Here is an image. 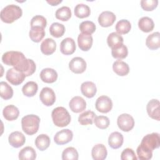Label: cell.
I'll return each mask as SVG.
<instances>
[{
    "label": "cell",
    "instance_id": "8fae6325",
    "mask_svg": "<svg viewBox=\"0 0 160 160\" xmlns=\"http://www.w3.org/2000/svg\"><path fill=\"white\" fill-rule=\"evenodd\" d=\"M86 62L81 57L73 58L69 63V68L75 74H81L85 71L86 69Z\"/></svg>",
    "mask_w": 160,
    "mask_h": 160
},
{
    "label": "cell",
    "instance_id": "60d3db41",
    "mask_svg": "<svg viewBox=\"0 0 160 160\" xmlns=\"http://www.w3.org/2000/svg\"><path fill=\"white\" fill-rule=\"evenodd\" d=\"M95 125L99 129H104L108 128L109 126V119L107 116H96L94 119Z\"/></svg>",
    "mask_w": 160,
    "mask_h": 160
},
{
    "label": "cell",
    "instance_id": "1f68e13d",
    "mask_svg": "<svg viewBox=\"0 0 160 160\" xmlns=\"http://www.w3.org/2000/svg\"><path fill=\"white\" fill-rule=\"evenodd\" d=\"M38 86L34 81H29L26 82L22 88V91L24 96L27 97L34 96L38 91Z\"/></svg>",
    "mask_w": 160,
    "mask_h": 160
},
{
    "label": "cell",
    "instance_id": "4dcf8cb0",
    "mask_svg": "<svg viewBox=\"0 0 160 160\" xmlns=\"http://www.w3.org/2000/svg\"><path fill=\"white\" fill-rule=\"evenodd\" d=\"M96 117V114L92 111H86L81 114L78 117V122L80 124L85 126L92 124Z\"/></svg>",
    "mask_w": 160,
    "mask_h": 160
},
{
    "label": "cell",
    "instance_id": "277c9868",
    "mask_svg": "<svg viewBox=\"0 0 160 160\" xmlns=\"http://www.w3.org/2000/svg\"><path fill=\"white\" fill-rule=\"evenodd\" d=\"M39 123L40 118L35 114H28L21 119L22 129L28 135H32L38 132Z\"/></svg>",
    "mask_w": 160,
    "mask_h": 160
},
{
    "label": "cell",
    "instance_id": "ffe728a7",
    "mask_svg": "<svg viewBox=\"0 0 160 160\" xmlns=\"http://www.w3.org/2000/svg\"><path fill=\"white\" fill-rule=\"evenodd\" d=\"M81 91L84 96L88 98H91L96 94L97 88L93 82L86 81L81 84Z\"/></svg>",
    "mask_w": 160,
    "mask_h": 160
},
{
    "label": "cell",
    "instance_id": "2e32d148",
    "mask_svg": "<svg viewBox=\"0 0 160 160\" xmlns=\"http://www.w3.org/2000/svg\"><path fill=\"white\" fill-rule=\"evenodd\" d=\"M76 50V43L71 38L64 39L60 44V51L65 55H70L74 52Z\"/></svg>",
    "mask_w": 160,
    "mask_h": 160
},
{
    "label": "cell",
    "instance_id": "9a60e30c",
    "mask_svg": "<svg viewBox=\"0 0 160 160\" xmlns=\"http://www.w3.org/2000/svg\"><path fill=\"white\" fill-rule=\"evenodd\" d=\"M69 106L72 112L78 113L83 111L86 109V102L82 97L74 96L70 100Z\"/></svg>",
    "mask_w": 160,
    "mask_h": 160
},
{
    "label": "cell",
    "instance_id": "8992f818",
    "mask_svg": "<svg viewBox=\"0 0 160 160\" xmlns=\"http://www.w3.org/2000/svg\"><path fill=\"white\" fill-rule=\"evenodd\" d=\"M117 124L121 130L124 132H128L134 128V120L130 114L124 113L118 116Z\"/></svg>",
    "mask_w": 160,
    "mask_h": 160
},
{
    "label": "cell",
    "instance_id": "3957f363",
    "mask_svg": "<svg viewBox=\"0 0 160 160\" xmlns=\"http://www.w3.org/2000/svg\"><path fill=\"white\" fill-rule=\"evenodd\" d=\"M22 9L15 4H9L5 6L1 11L0 17L2 22L12 23L22 16Z\"/></svg>",
    "mask_w": 160,
    "mask_h": 160
},
{
    "label": "cell",
    "instance_id": "cb8c5ba5",
    "mask_svg": "<svg viewBox=\"0 0 160 160\" xmlns=\"http://www.w3.org/2000/svg\"><path fill=\"white\" fill-rule=\"evenodd\" d=\"M146 45L152 50H156L160 47V33L154 32L149 34L146 40Z\"/></svg>",
    "mask_w": 160,
    "mask_h": 160
},
{
    "label": "cell",
    "instance_id": "4fadbf2b",
    "mask_svg": "<svg viewBox=\"0 0 160 160\" xmlns=\"http://www.w3.org/2000/svg\"><path fill=\"white\" fill-rule=\"evenodd\" d=\"M116 16L111 11H105L102 12L98 17V22L102 27L107 28L113 24Z\"/></svg>",
    "mask_w": 160,
    "mask_h": 160
},
{
    "label": "cell",
    "instance_id": "74e56055",
    "mask_svg": "<svg viewBox=\"0 0 160 160\" xmlns=\"http://www.w3.org/2000/svg\"><path fill=\"white\" fill-rule=\"evenodd\" d=\"M111 54L113 58L118 59H124L128 54V50L126 46L121 44L120 46L115 49H112Z\"/></svg>",
    "mask_w": 160,
    "mask_h": 160
},
{
    "label": "cell",
    "instance_id": "e0dca14e",
    "mask_svg": "<svg viewBox=\"0 0 160 160\" xmlns=\"http://www.w3.org/2000/svg\"><path fill=\"white\" fill-rule=\"evenodd\" d=\"M93 39L91 34L81 33L78 37V44L79 48L83 51L89 50L92 45Z\"/></svg>",
    "mask_w": 160,
    "mask_h": 160
},
{
    "label": "cell",
    "instance_id": "ba28073f",
    "mask_svg": "<svg viewBox=\"0 0 160 160\" xmlns=\"http://www.w3.org/2000/svg\"><path fill=\"white\" fill-rule=\"evenodd\" d=\"M95 107L99 112L107 113L109 112L112 108V100L107 96H101L96 99Z\"/></svg>",
    "mask_w": 160,
    "mask_h": 160
},
{
    "label": "cell",
    "instance_id": "6da1fadb",
    "mask_svg": "<svg viewBox=\"0 0 160 160\" xmlns=\"http://www.w3.org/2000/svg\"><path fill=\"white\" fill-rule=\"evenodd\" d=\"M2 61L8 66H13L16 70L23 72L26 76L32 75L36 71V64L31 59H27L19 51L6 52L2 56Z\"/></svg>",
    "mask_w": 160,
    "mask_h": 160
},
{
    "label": "cell",
    "instance_id": "7a4b0ae2",
    "mask_svg": "<svg viewBox=\"0 0 160 160\" xmlns=\"http://www.w3.org/2000/svg\"><path fill=\"white\" fill-rule=\"evenodd\" d=\"M159 146L160 137L158 133L152 132L146 135L136 150L138 158L141 160L151 159L152 157L153 150L159 148Z\"/></svg>",
    "mask_w": 160,
    "mask_h": 160
},
{
    "label": "cell",
    "instance_id": "30bf717a",
    "mask_svg": "<svg viewBox=\"0 0 160 160\" xmlns=\"http://www.w3.org/2000/svg\"><path fill=\"white\" fill-rule=\"evenodd\" d=\"M73 138L72 131L69 129H62L56 133L54 136V141L58 145H63L71 141Z\"/></svg>",
    "mask_w": 160,
    "mask_h": 160
},
{
    "label": "cell",
    "instance_id": "8d00e7d4",
    "mask_svg": "<svg viewBox=\"0 0 160 160\" xmlns=\"http://www.w3.org/2000/svg\"><path fill=\"white\" fill-rule=\"evenodd\" d=\"M49 32L51 36L54 38H60L65 32V27L62 24L59 22H53L50 28Z\"/></svg>",
    "mask_w": 160,
    "mask_h": 160
},
{
    "label": "cell",
    "instance_id": "b9f144b4",
    "mask_svg": "<svg viewBox=\"0 0 160 160\" xmlns=\"http://www.w3.org/2000/svg\"><path fill=\"white\" fill-rule=\"evenodd\" d=\"M30 25L31 28L38 26L44 29L47 25V20L41 15H36L31 19Z\"/></svg>",
    "mask_w": 160,
    "mask_h": 160
},
{
    "label": "cell",
    "instance_id": "f546056e",
    "mask_svg": "<svg viewBox=\"0 0 160 160\" xmlns=\"http://www.w3.org/2000/svg\"><path fill=\"white\" fill-rule=\"evenodd\" d=\"M36 158V151L31 146L22 148L19 152V159L21 160H34Z\"/></svg>",
    "mask_w": 160,
    "mask_h": 160
},
{
    "label": "cell",
    "instance_id": "4316f807",
    "mask_svg": "<svg viewBox=\"0 0 160 160\" xmlns=\"http://www.w3.org/2000/svg\"><path fill=\"white\" fill-rule=\"evenodd\" d=\"M138 27L142 31L144 32H149L153 30L154 28V23L151 18L144 16L139 19L138 21Z\"/></svg>",
    "mask_w": 160,
    "mask_h": 160
},
{
    "label": "cell",
    "instance_id": "ee69618b",
    "mask_svg": "<svg viewBox=\"0 0 160 160\" xmlns=\"http://www.w3.org/2000/svg\"><path fill=\"white\" fill-rule=\"evenodd\" d=\"M122 160H137V157L134 151L131 148L124 149L121 154Z\"/></svg>",
    "mask_w": 160,
    "mask_h": 160
},
{
    "label": "cell",
    "instance_id": "f35d334b",
    "mask_svg": "<svg viewBox=\"0 0 160 160\" xmlns=\"http://www.w3.org/2000/svg\"><path fill=\"white\" fill-rule=\"evenodd\" d=\"M95 24L91 21H82L79 25V30L83 34H91L96 31Z\"/></svg>",
    "mask_w": 160,
    "mask_h": 160
},
{
    "label": "cell",
    "instance_id": "e575fe53",
    "mask_svg": "<svg viewBox=\"0 0 160 160\" xmlns=\"http://www.w3.org/2000/svg\"><path fill=\"white\" fill-rule=\"evenodd\" d=\"M0 96L5 100L11 99L13 96L12 88L4 81L0 82Z\"/></svg>",
    "mask_w": 160,
    "mask_h": 160
},
{
    "label": "cell",
    "instance_id": "836d02e7",
    "mask_svg": "<svg viewBox=\"0 0 160 160\" xmlns=\"http://www.w3.org/2000/svg\"><path fill=\"white\" fill-rule=\"evenodd\" d=\"M115 29L117 33L119 34H125L130 31L131 29V24L128 20L121 19L116 23Z\"/></svg>",
    "mask_w": 160,
    "mask_h": 160
},
{
    "label": "cell",
    "instance_id": "7402d4cb",
    "mask_svg": "<svg viewBox=\"0 0 160 160\" xmlns=\"http://www.w3.org/2000/svg\"><path fill=\"white\" fill-rule=\"evenodd\" d=\"M56 49V43L52 38H46L41 44V51L45 55H51Z\"/></svg>",
    "mask_w": 160,
    "mask_h": 160
},
{
    "label": "cell",
    "instance_id": "52a82bcc",
    "mask_svg": "<svg viewBox=\"0 0 160 160\" xmlns=\"http://www.w3.org/2000/svg\"><path fill=\"white\" fill-rule=\"evenodd\" d=\"M26 75L15 68L9 69L6 74V79L12 84L14 86H18L21 84L26 78Z\"/></svg>",
    "mask_w": 160,
    "mask_h": 160
},
{
    "label": "cell",
    "instance_id": "d6a6232c",
    "mask_svg": "<svg viewBox=\"0 0 160 160\" xmlns=\"http://www.w3.org/2000/svg\"><path fill=\"white\" fill-rule=\"evenodd\" d=\"M91 9L89 7L82 3L78 4L74 8V14L79 18H87L90 15Z\"/></svg>",
    "mask_w": 160,
    "mask_h": 160
},
{
    "label": "cell",
    "instance_id": "f6af8a7d",
    "mask_svg": "<svg viewBox=\"0 0 160 160\" xmlns=\"http://www.w3.org/2000/svg\"><path fill=\"white\" fill-rule=\"evenodd\" d=\"M62 2V0H51V1H47V2L50 4L51 6H56L58 4L61 3Z\"/></svg>",
    "mask_w": 160,
    "mask_h": 160
},
{
    "label": "cell",
    "instance_id": "d4e9b609",
    "mask_svg": "<svg viewBox=\"0 0 160 160\" xmlns=\"http://www.w3.org/2000/svg\"><path fill=\"white\" fill-rule=\"evenodd\" d=\"M112 69L114 72L120 76H126L129 72V67L128 64L121 60L114 61L112 64Z\"/></svg>",
    "mask_w": 160,
    "mask_h": 160
},
{
    "label": "cell",
    "instance_id": "83f0119b",
    "mask_svg": "<svg viewBox=\"0 0 160 160\" xmlns=\"http://www.w3.org/2000/svg\"><path fill=\"white\" fill-rule=\"evenodd\" d=\"M30 39L35 42H40L45 36L44 29L41 27H31L29 32Z\"/></svg>",
    "mask_w": 160,
    "mask_h": 160
},
{
    "label": "cell",
    "instance_id": "7c38bea8",
    "mask_svg": "<svg viewBox=\"0 0 160 160\" xmlns=\"http://www.w3.org/2000/svg\"><path fill=\"white\" fill-rule=\"evenodd\" d=\"M159 104V100L152 99L148 102L146 106V110L149 116L158 121L160 120Z\"/></svg>",
    "mask_w": 160,
    "mask_h": 160
},
{
    "label": "cell",
    "instance_id": "484cf974",
    "mask_svg": "<svg viewBox=\"0 0 160 160\" xmlns=\"http://www.w3.org/2000/svg\"><path fill=\"white\" fill-rule=\"evenodd\" d=\"M123 38L121 36V35L116 32L110 33L107 38V43L111 49L120 46L123 44Z\"/></svg>",
    "mask_w": 160,
    "mask_h": 160
},
{
    "label": "cell",
    "instance_id": "603a6c76",
    "mask_svg": "<svg viewBox=\"0 0 160 160\" xmlns=\"http://www.w3.org/2000/svg\"><path fill=\"white\" fill-rule=\"evenodd\" d=\"M2 114L4 118L6 120L11 121L16 119L18 118L19 114V111L16 106L12 104H10L6 106L3 109Z\"/></svg>",
    "mask_w": 160,
    "mask_h": 160
},
{
    "label": "cell",
    "instance_id": "ab89813d",
    "mask_svg": "<svg viewBox=\"0 0 160 160\" xmlns=\"http://www.w3.org/2000/svg\"><path fill=\"white\" fill-rule=\"evenodd\" d=\"M78 152L73 147H68L66 148L62 153V159L63 160H78Z\"/></svg>",
    "mask_w": 160,
    "mask_h": 160
},
{
    "label": "cell",
    "instance_id": "ac0fdd59",
    "mask_svg": "<svg viewBox=\"0 0 160 160\" xmlns=\"http://www.w3.org/2000/svg\"><path fill=\"white\" fill-rule=\"evenodd\" d=\"M41 80L46 83H52L58 79V73L54 69L44 68L40 72Z\"/></svg>",
    "mask_w": 160,
    "mask_h": 160
},
{
    "label": "cell",
    "instance_id": "d590c367",
    "mask_svg": "<svg viewBox=\"0 0 160 160\" xmlns=\"http://www.w3.org/2000/svg\"><path fill=\"white\" fill-rule=\"evenodd\" d=\"M71 9L68 6H62L58 8L55 13L56 18L62 21H66L71 17Z\"/></svg>",
    "mask_w": 160,
    "mask_h": 160
},
{
    "label": "cell",
    "instance_id": "9c48e42d",
    "mask_svg": "<svg viewBox=\"0 0 160 160\" xmlns=\"http://www.w3.org/2000/svg\"><path fill=\"white\" fill-rule=\"evenodd\" d=\"M39 98L41 102L46 106H52L56 101V95L52 89L45 87L42 89L39 94Z\"/></svg>",
    "mask_w": 160,
    "mask_h": 160
},
{
    "label": "cell",
    "instance_id": "f1b7e54d",
    "mask_svg": "<svg viewBox=\"0 0 160 160\" xmlns=\"http://www.w3.org/2000/svg\"><path fill=\"white\" fill-rule=\"evenodd\" d=\"M50 138L49 137L45 134H41L39 135L35 139V145L37 147L38 149L40 151H44L50 145Z\"/></svg>",
    "mask_w": 160,
    "mask_h": 160
},
{
    "label": "cell",
    "instance_id": "d6986e66",
    "mask_svg": "<svg viewBox=\"0 0 160 160\" xmlns=\"http://www.w3.org/2000/svg\"><path fill=\"white\" fill-rule=\"evenodd\" d=\"M92 158L94 160L105 159L108 155L106 146L102 144H97L93 146L91 151Z\"/></svg>",
    "mask_w": 160,
    "mask_h": 160
},
{
    "label": "cell",
    "instance_id": "5bb4252c",
    "mask_svg": "<svg viewBox=\"0 0 160 160\" xmlns=\"http://www.w3.org/2000/svg\"><path fill=\"white\" fill-rule=\"evenodd\" d=\"M8 141L11 146L18 148L24 145L26 142V138L22 132L14 131L11 132L9 136Z\"/></svg>",
    "mask_w": 160,
    "mask_h": 160
},
{
    "label": "cell",
    "instance_id": "44dd1931",
    "mask_svg": "<svg viewBox=\"0 0 160 160\" xmlns=\"http://www.w3.org/2000/svg\"><path fill=\"white\" fill-rule=\"evenodd\" d=\"M124 138L122 134L118 131L112 132L108 138L109 146L112 149H118L121 147Z\"/></svg>",
    "mask_w": 160,
    "mask_h": 160
},
{
    "label": "cell",
    "instance_id": "5b68a950",
    "mask_svg": "<svg viewBox=\"0 0 160 160\" xmlns=\"http://www.w3.org/2000/svg\"><path fill=\"white\" fill-rule=\"evenodd\" d=\"M52 121L58 127H65L71 122V116L69 112L64 107H57L51 112Z\"/></svg>",
    "mask_w": 160,
    "mask_h": 160
},
{
    "label": "cell",
    "instance_id": "7bdbcfd3",
    "mask_svg": "<svg viewBox=\"0 0 160 160\" xmlns=\"http://www.w3.org/2000/svg\"><path fill=\"white\" fill-rule=\"evenodd\" d=\"M158 0H142L141 1V8L147 11L154 10L158 6Z\"/></svg>",
    "mask_w": 160,
    "mask_h": 160
}]
</instances>
